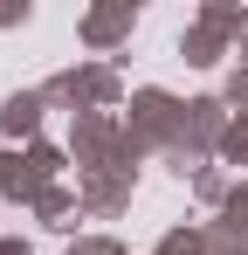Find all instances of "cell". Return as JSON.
I'll return each mask as SVG.
<instances>
[]
</instances>
